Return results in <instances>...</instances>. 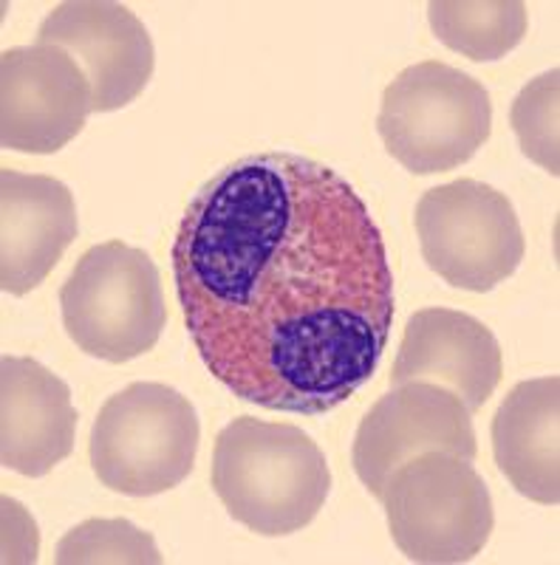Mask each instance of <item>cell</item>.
I'll list each match as a JSON object with an SVG mask.
<instances>
[{
    "label": "cell",
    "mask_w": 560,
    "mask_h": 565,
    "mask_svg": "<svg viewBox=\"0 0 560 565\" xmlns=\"http://www.w3.org/2000/svg\"><path fill=\"white\" fill-rule=\"evenodd\" d=\"M173 277L207 371L275 413L348 402L380 367L397 315L368 204L297 153L244 156L207 181L181 215Z\"/></svg>",
    "instance_id": "1"
},
{
    "label": "cell",
    "mask_w": 560,
    "mask_h": 565,
    "mask_svg": "<svg viewBox=\"0 0 560 565\" xmlns=\"http://www.w3.org/2000/svg\"><path fill=\"white\" fill-rule=\"evenodd\" d=\"M210 481L232 521L261 537H286L317 518L331 469L300 427L244 416L215 438Z\"/></svg>",
    "instance_id": "2"
},
{
    "label": "cell",
    "mask_w": 560,
    "mask_h": 565,
    "mask_svg": "<svg viewBox=\"0 0 560 565\" xmlns=\"http://www.w3.org/2000/svg\"><path fill=\"white\" fill-rule=\"evenodd\" d=\"M199 438L190 398L161 382H134L105 402L91 427V469L110 492L150 498L193 472Z\"/></svg>",
    "instance_id": "3"
},
{
    "label": "cell",
    "mask_w": 560,
    "mask_h": 565,
    "mask_svg": "<svg viewBox=\"0 0 560 565\" xmlns=\"http://www.w3.org/2000/svg\"><path fill=\"white\" fill-rule=\"evenodd\" d=\"M65 334L94 360L123 365L154 351L168 320L156 264L136 246H91L60 289Z\"/></svg>",
    "instance_id": "4"
},
{
    "label": "cell",
    "mask_w": 560,
    "mask_h": 565,
    "mask_svg": "<svg viewBox=\"0 0 560 565\" xmlns=\"http://www.w3.org/2000/svg\"><path fill=\"white\" fill-rule=\"evenodd\" d=\"M377 130L388 153L416 175L462 168L493 134V103L478 79L453 65H408L382 94Z\"/></svg>",
    "instance_id": "5"
},
{
    "label": "cell",
    "mask_w": 560,
    "mask_h": 565,
    "mask_svg": "<svg viewBox=\"0 0 560 565\" xmlns=\"http://www.w3.org/2000/svg\"><path fill=\"white\" fill-rule=\"evenodd\" d=\"M380 503L393 543L411 563H471L496 526L484 478L473 461L451 452H422L402 463Z\"/></svg>",
    "instance_id": "6"
},
{
    "label": "cell",
    "mask_w": 560,
    "mask_h": 565,
    "mask_svg": "<svg viewBox=\"0 0 560 565\" xmlns=\"http://www.w3.org/2000/svg\"><path fill=\"white\" fill-rule=\"evenodd\" d=\"M416 235L425 264L442 280L478 295L516 275L527 255L516 206L476 179L427 190L416 204Z\"/></svg>",
    "instance_id": "7"
},
{
    "label": "cell",
    "mask_w": 560,
    "mask_h": 565,
    "mask_svg": "<svg viewBox=\"0 0 560 565\" xmlns=\"http://www.w3.org/2000/svg\"><path fill=\"white\" fill-rule=\"evenodd\" d=\"M94 114L88 74L60 45L9 49L0 57V145L14 153L63 150Z\"/></svg>",
    "instance_id": "8"
},
{
    "label": "cell",
    "mask_w": 560,
    "mask_h": 565,
    "mask_svg": "<svg viewBox=\"0 0 560 565\" xmlns=\"http://www.w3.org/2000/svg\"><path fill=\"white\" fill-rule=\"evenodd\" d=\"M422 452H451L464 461H476L473 413L447 387L408 382L382 396L362 418L351 458L357 478L382 501L393 472Z\"/></svg>",
    "instance_id": "9"
},
{
    "label": "cell",
    "mask_w": 560,
    "mask_h": 565,
    "mask_svg": "<svg viewBox=\"0 0 560 565\" xmlns=\"http://www.w3.org/2000/svg\"><path fill=\"white\" fill-rule=\"evenodd\" d=\"M38 43L60 45L83 65L94 88V114H110L130 105L154 77V40L125 3H57L40 23Z\"/></svg>",
    "instance_id": "10"
},
{
    "label": "cell",
    "mask_w": 560,
    "mask_h": 565,
    "mask_svg": "<svg viewBox=\"0 0 560 565\" xmlns=\"http://www.w3.org/2000/svg\"><path fill=\"white\" fill-rule=\"evenodd\" d=\"M501 376V345L482 320L453 309H422L408 320L391 385H442L456 393L467 411L478 413Z\"/></svg>",
    "instance_id": "11"
},
{
    "label": "cell",
    "mask_w": 560,
    "mask_h": 565,
    "mask_svg": "<svg viewBox=\"0 0 560 565\" xmlns=\"http://www.w3.org/2000/svg\"><path fill=\"white\" fill-rule=\"evenodd\" d=\"M80 230L72 190L52 175L0 170V289L23 297L38 289Z\"/></svg>",
    "instance_id": "12"
},
{
    "label": "cell",
    "mask_w": 560,
    "mask_h": 565,
    "mask_svg": "<svg viewBox=\"0 0 560 565\" xmlns=\"http://www.w3.org/2000/svg\"><path fill=\"white\" fill-rule=\"evenodd\" d=\"M77 411L57 373L27 356L0 362V463L43 478L72 456Z\"/></svg>",
    "instance_id": "13"
},
{
    "label": "cell",
    "mask_w": 560,
    "mask_h": 565,
    "mask_svg": "<svg viewBox=\"0 0 560 565\" xmlns=\"http://www.w3.org/2000/svg\"><path fill=\"white\" fill-rule=\"evenodd\" d=\"M560 380L518 382L493 418V452L518 494L543 507L560 501Z\"/></svg>",
    "instance_id": "14"
},
{
    "label": "cell",
    "mask_w": 560,
    "mask_h": 565,
    "mask_svg": "<svg viewBox=\"0 0 560 565\" xmlns=\"http://www.w3.org/2000/svg\"><path fill=\"white\" fill-rule=\"evenodd\" d=\"M427 20L447 49L473 63L507 57L529 29L521 0H433Z\"/></svg>",
    "instance_id": "15"
},
{
    "label": "cell",
    "mask_w": 560,
    "mask_h": 565,
    "mask_svg": "<svg viewBox=\"0 0 560 565\" xmlns=\"http://www.w3.org/2000/svg\"><path fill=\"white\" fill-rule=\"evenodd\" d=\"M54 563L60 565H159L161 554L154 543V534L136 529L130 521H103L91 518L65 534L57 543Z\"/></svg>",
    "instance_id": "16"
},
{
    "label": "cell",
    "mask_w": 560,
    "mask_h": 565,
    "mask_svg": "<svg viewBox=\"0 0 560 565\" xmlns=\"http://www.w3.org/2000/svg\"><path fill=\"white\" fill-rule=\"evenodd\" d=\"M560 71L552 68L521 88L509 110V125L516 130L529 161L541 164L552 179L560 175Z\"/></svg>",
    "instance_id": "17"
}]
</instances>
